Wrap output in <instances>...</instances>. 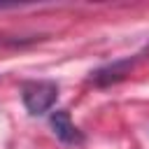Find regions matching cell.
Here are the masks:
<instances>
[{
	"label": "cell",
	"instance_id": "obj_2",
	"mask_svg": "<svg viewBox=\"0 0 149 149\" xmlns=\"http://www.w3.org/2000/svg\"><path fill=\"white\" fill-rule=\"evenodd\" d=\"M49 123H51L54 135H56L61 142H65V144H74V147L84 142V135H81V130L70 121L68 109H56V112H51Z\"/></svg>",
	"mask_w": 149,
	"mask_h": 149
},
{
	"label": "cell",
	"instance_id": "obj_3",
	"mask_svg": "<svg viewBox=\"0 0 149 149\" xmlns=\"http://www.w3.org/2000/svg\"><path fill=\"white\" fill-rule=\"evenodd\" d=\"M130 68H133V61H116V63H112V65H105V68L95 70L91 79H93L98 86H109V84L121 81V79L128 74Z\"/></svg>",
	"mask_w": 149,
	"mask_h": 149
},
{
	"label": "cell",
	"instance_id": "obj_1",
	"mask_svg": "<svg viewBox=\"0 0 149 149\" xmlns=\"http://www.w3.org/2000/svg\"><path fill=\"white\" fill-rule=\"evenodd\" d=\"M56 98H58V84H56V81L40 79V81H26V84L21 86L23 107H26L28 114H33V116L47 114V112L54 107Z\"/></svg>",
	"mask_w": 149,
	"mask_h": 149
}]
</instances>
